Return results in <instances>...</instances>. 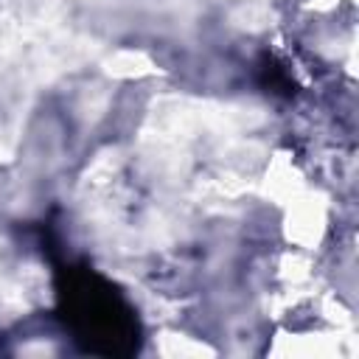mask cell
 I'll return each mask as SVG.
<instances>
[{
  "mask_svg": "<svg viewBox=\"0 0 359 359\" xmlns=\"http://www.w3.org/2000/svg\"><path fill=\"white\" fill-rule=\"evenodd\" d=\"M67 311L87 345L98 351H121V345L132 334V317L112 294V289L101 286L93 275L73 278L67 292Z\"/></svg>",
  "mask_w": 359,
  "mask_h": 359,
  "instance_id": "cell-1",
  "label": "cell"
}]
</instances>
